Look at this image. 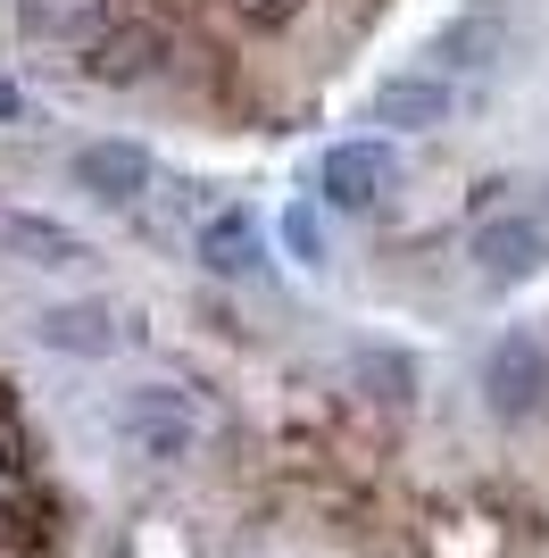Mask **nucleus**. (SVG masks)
Here are the masks:
<instances>
[{"label": "nucleus", "instance_id": "nucleus-1", "mask_svg": "<svg viewBox=\"0 0 549 558\" xmlns=\"http://www.w3.org/2000/svg\"><path fill=\"white\" fill-rule=\"evenodd\" d=\"M317 192L333 201V209H350V217L383 209L391 192H400V159H391V142H375V134L333 142V150H325V167H317Z\"/></svg>", "mask_w": 549, "mask_h": 558}, {"label": "nucleus", "instance_id": "nucleus-2", "mask_svg": "<svg viewBox=\"0 0 549 558\" xmlns=\"http://www.w3.org/2000/svg\"><path fill=\"white\" fill-rule=\"evenodd\" d=\"M192 434H200V417H192V400L175 384H142V392L117 400V442L142 450V459H183Z\"/></svg>", "mask_w": 549, "mask_h": 558}, {"label": "nucleus", "instance_id": "nucleus-3", "mask_svg": "<svg viewBox=\"0 0 549 558\" xmlns=\"http://www.w3.org/2000/svg\"><path fill=\"white\" fill-rule=\"evenodd\" d=\"M483 400H491L500 425H525L549 400V350L533 342V333H500L491 359H483Z\"/></svg>", "mask_w": 549, "mask_h": 558}, {"label": "nucleus", "instance_id": "nucleus-4", "mask_svg": "<svg viewBox=\"0 0 549 558\" xmlns=\"http://www.w3.org/2000/svg\"><path fill=\"white\" fill-rule=\"evenodd\" d=\"M549 258V226L541 217H475V267L491 283H525Z\"/></svg>", "mask_w": 549, "mask_h": 558}, {"label": "nucleus", "instance_id": "nucleus-5", "mask_svg": "<svg viewBox=\"0 0 549 558\" xmlns=\"http://www.w3.org/2000/svg\"><path fill=\"white\" fill-rule=\"evenodd\" d=\"M75 184H84L91 201L125 209V201L150 192V150H142V142H84V150H75Z\"/></svg>", "mask_w": 549, "mask_h": 558}, {"label": "nucleus", "instance_id": "nucleus-6", "mask_svg": "<svg viewBox=\"0 0 549 558\" xmlns=\"http://www.w3.org/2000/svg\"><path fill=\"white\" fill-rule=\"evenodd\" d=\"M159 59H167L159 25H109V34L84 50V75L91 84H142V75H159Z\"/></svg>", "mask_w": 549, "mask_h": 558}, {"label": "nucleus", "instance_id": "nucleus-7", "mask_svg": "<svg viewBox=\"0 0 549 558\" xmlns=\"http://www.w3.org/2000/svg\"><path fill=\"white\" fill-rule=\"evenodd\" d=\"M42 333L50 350H68V359H109L117 350V308L109 301H59V308H42Z\"/></svg>", "mask_w": 549, "mask_h": 558}, {"label": "nucleus", "instance_id": "nucleus-8", "mask_svg": "<svg viewBox=\"0 0 549 558\" xmlns=\"http://www.w3.org/2000/svg\"><path fill=\"white\" fill-rule=\"evenodd\" d=\"M200 267L208 276H258L267 267V233H258L251 209H217L200 226Z\"/></svg>", "mask_w": 549, "mask_h": 558}, {"label": "nucleus", "instance_id": "nucleus-9", "mask_svg": "<svg viewBox=\"0 0 549 558\" xmlns=\"http://www.w3.org/2000/svg\"><path fill=\"white\" fill-rule=\"evenodd\" d=\"M17 25L59 50H91L109 34V0H17Z\"/></svg>", "mask_w": 549, "mask_h": 558}, {"label": "nucleus", "instance_id": "nucleus-10", "mask_svg": "<svg viewBox=\"0 0 549 558\" xmlns=\"http://www.w3.org/2000/svg\"><path fill=\"white\" fill-rule=\"evenodd\" d=\"M441 117H450V84L441 75H391V84H375V125H391V134H425Z\"/></svg>", "mask_w": 549, "mask_h": 558}, {"label": "nucleus", "instance_id": "nucleus-11", "mask_svg": "<svg viewBox=\"0 0 549 558\" xmlns=\"http://www.w3.org/2000/svg\"><path fill=\"white\" fill-rule=\"evenodd\" d=\"M0 242H9V258H25V267H84V242H75L59 217H34V209H17L9 226H0Z\"/></svg>", "mask_w": 549, "mask_h": 558}, {"label": "nucleus", "instance_id": "nucleus-12", "mask_svg": "<svg viewBox=\"0 0 549 558\" xmlns=\"http://www.w3.org/2000/svg\"><path fill=\"white\" fill-rule=\"evenodd\" d=\"M283 251H292L300 267H325V226H317V209H283Z\"/></svg>", "mask_w": 549, "mask_h": 558}, {"label": "nucleus", "instance_id": "nucleus-13", "mask_svg": "<svg viewBox=\"0 0 549 558\" xmlns=\"http://www.w3.org/2000/svg\"><path fill=\"white\" fill-rule=\"evenodd\" d=\"M233 25H251V34H283V25L300 17V0H225Z\"/></svg>", "mask_w": 549, "mask_h": 558}, {"label": "nucleus", "instance_id": "nucleus-14", "mask_svg": "<svg viewBox=\"0 0 549 558\" xmlns=\"http://www.w3.org/2000/svg\"><path fill=\"white\" fill-rule=\"evenodd\" d=\"M17 117H25V93H17V84H0V125H17Z\"/></svg>", "mask_w": 549, "mask_h": 558}]
</instances>
